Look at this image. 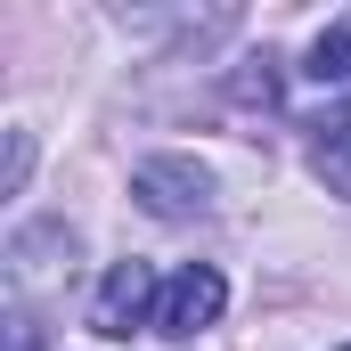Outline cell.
<instances>
[{
    "mask_svg": "<svg viewBox=\"0 0 351 351\" xmlns=\"http://www.w3.org/2000/svg\"><path fill=\"white\" fill-rule=\"evenodd\" d=\"M343 351H351V343H343Z\"/></svg>",
    "mask_w": 351,
    "mask_h": 351,
    "instance_id": "obj_8",
    "label": "cell"
},
{
    "mask_svg": "<svg viewBox=\"0 0 351 351\" xmlns=\"http://www.w3.org/2000/svg\"><path fill=\"white\" fill-rule=\"evenodd\" d=\"M131 196L156 213V221H204L213 213V172L188 164V156H147L131 172Z\"/></svg>",
    "mask_w": 351,
    "mask_h": 351,
    "instance_id": "obj_1",
    "label": "cell"
},
{
    "mask_svg": "<svg viewBox=\"0 0 351 351\" xmlns=\"http://www.w3.org/2000/svg\"><path fill=\"white\" fill-rule=\"evenodd\" d=\"M311 164H319L327 188H343V196H351V131H343V139H319V147H311Z\"/></svg>",
    "mask_w": 351,
    "mask_h": 351,
    "instance_id": "obj_6",
    "label": "cell"
},
{
    "mask_svg": "<svg viewBox=\"0 0 351 351\" xmlns=\"http://www.w3.org/2000/svg\"><path fill=\"white\" fill-rule=\"evenodd\" d=\"M25 172H33V139H25V131H8V172H0V188L16 196V188H25Z\"/></svg>",
    "mask_w": 351,
    "mask_h": 351,
    "instance_id": "obj_7",
    "label": "cell"
},
{
    "mask_svg": "<svg viewBox=\"0 0 351 351\" xmlns=\"http://www.w3.org/2000/svg\"><path fill=\"white\" fill-rule=\"evenodd\" d=\"M221 302H229V278H221L213 262H188L180 278H164V302H156V335H172V343L204 335V327L221 319Z\"/></svg>",
    "mask_w": 351,
    "mask_h": 351,
    "instance_id": "obj_2",
    "label": "cell"
},
{
    "mask_svg": "<svg viewBox=\"0 0 351 351\" xmlns=\"http://www.w3.org/2000/svg\"><path fill=\"white\" fill-rule=\"evenodd\" d=\"M302 74H311V82H327V90L351 74V16H343V25H327V33L311 41V66H302Z\"/></svg>",
    "mask_w": 351,
    "mask_h": 351,
    "instance_id": "obj_4",
    "label": "cell"
},
{
    "mask_svg": "<svg viewBox=\"0 0 351 351\" xmlns=\"http://www.w3.org/2000/svg\"><path fill=\"white\" fill-rule=\"evenodd\" d=\"M156 302H164L156 269H147V262H114V269H106V286H98V302H90V327H98L106 343H123L139 319L156 327Z\"/></svg>",
    "mask_w": 351,
    "mask_h": 351,
    "instance_id": "obj_3",
    "label": "cell"
},
{
    "mask_svg": "<svg viewBox=\"0 0 351 351\" xmlns=\"http://www.w3.org/2000/svg\"><path fill=\"white\" fill-rule=\"evenodd\" d=\"M237 98H245V106H278V58H245Z\"/></svg>",
    "mask_w": 351,
    "mask_h": 351,
    "instance_id": "obj_5",
    "label": "cell"
}]
</instances>
